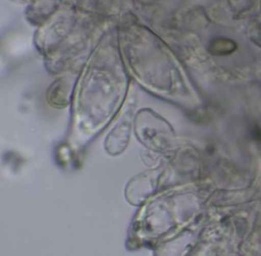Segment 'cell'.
Masks as SVG:
<instances>
[{
  "label": "cell",
  "mask_w": 261,
  "mask_h": 256,
  "mask_svg": "<svg viewBox=\"0 0 261 256\" xmlns=\"http://www.w3.org/2000/svg\"><path fill=\"white\" fill-rule=\"evenodd\" d=\"M234 49V43L227 39H216L211 43V53L214 54H227Z\"/></svg>",
  "instance_id": "cell-1"
}]
</instances>
